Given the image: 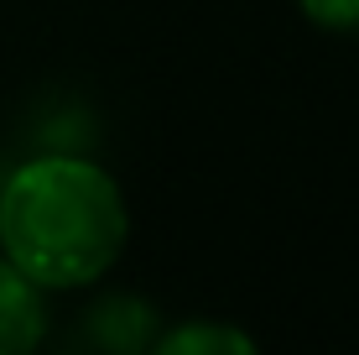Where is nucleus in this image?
I'll return each mask as SVG.
<instances>
[{"instance_id": "f03ea898", "label": "nucleus", "mask_w": 359, "mask_h": 355, "mask_svg": "<svg viewBox=\"0 0 359 355\" xmlns=\"http://www.w3.org/2000/svg\"><path fill=\"white\" fill-rule=\"evenodd\" d=\"M47 335V292L0 256V355H27Z\"/></svg>"}, {"instance_id": "20e7f679", "label": "nucleus", "mask_w": 359, "mask_h": 355, "mask_svg": "<svg viewBox=\"0 0 359 355\" xmlns=\"http://www.w3.org/2000/svg\"><path fill=\"white\" fill-rule=\"evenodd\" d=\"M297 6L323 32H359V0H297Z\"/></svg>"}, {"instance_id": "7ed1b4c3", "label": "nucleus", "mask_w": 359, "mask_h": 355, "mask_svg": "<svg viewBox=\"0 0 359 355\" xmlns=\"http://www.w3.org/2000/svg\"><path fill=\"white\" fill-rule=\"evenodd\" d=\"M156 350H162V355H219V350H224V355H250V350H255V340L245 335V329L193 319V324L167 329V335L156 340Z\"/></svg>"}, {"instance_id": "f257e3e1", "label": "nucleus", "mask_w": 359, "mask_h": 355, "mask_svg": "<svg viewBox=\"0 0 359 355\" xmlns=\"http://www.w3.org/2000/svg\"><path fill=\"white\" fill-rule=\"evenodd\" d=\"M126 240V193L94 157L42 152L0 183V256L42 292L99 283L120 262Z\"/></svg>"}]
</instances>
